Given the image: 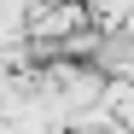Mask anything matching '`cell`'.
Instances as JSON below:
<instances>
[{
    "instance_id": "cell-1",
    "label": "cell",
    "mask_w": 134,
    "mask_h": 134,
    "mask_svg": "<svg viewBox=\"0 0 134 134\" xmlns=\"http://www.w3.org/2000/svg\"><path fill=\"white\" fill-rule=\"evenodd\" d=\"M82 6H87V18H93V24L117 29V35L134 24V0H82Z\"/></svg>"
}]
</instances>
